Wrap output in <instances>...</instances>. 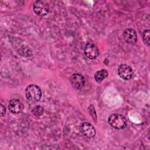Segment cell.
Listing matches in <instances>:
<instances>
[{
  "label": "cell",
  "mask_w": 150,
  "mask_h": 150,
  "mask_svg": "<svg viewBox=\"0 0 150 150\" xmlns=\"http://www.w3.org/2000/svg\"><path fill=\"white\" fill-rule=\"evenodd\" d=\"M110 125L117 129H122L125 128L127 125V121L125 117L120 114H111L108 120Z\"/></svg>",
  "instance_id": "obj_1"
},
{
  "label": "cell",
  "mask_w": 150,
  "mask_h": 150,
  "mask_svg": "<svg viewBox=\"0 0 150 150\" xmlns=\"http://www.w3.org/2000/svg\"><path fill=\"white\" fill-rule=\"evenodd\" d=\"M25 95L26 98L29 101L36 102L39 101L41 98L42 91L38 86L30 84L26 88Z\"/></svg>",
  "instance_id": "obj_2"
},
{
  "label": "cell",
  "mask_w": 150,
  "mask_h": 150,
  "mask_svg": "<svg viewBox=\"0 0 150 150\" xmlns=\"http://www.w3.org/2000/svg\"><path fill=\"white\" fill-rule=\"evenodd\" d=\"M33 9L35 13L40 16H43L48 14L49 7L48 4L43 1H37L33 5Z\"/></svg>",
  "instance_id": "obj_3"
},
{
  "label": "cell",
  "mask_w": 150,
  "mask_h": 150,
  "mask_svg": "<svg viewBox=\"0 0 150 150\" xmlns=\"http://www.w3.org/2000/svg\"><path fill=\"white\" fill-rule=\"evenodd\" d=\"M118 74L123 80H128L132 77L134 73L130 66L125 64H122L118 68Z\"/></svg>",
  "instance_id": "obj_4"
},
{
  "label": "cell",
  "mask_w": 150,
  "mask_h": 150,
  "mask_svg": "<svg viewBox=\"0 0 150 150\" xmlns=\"http://www.w3.org/2000/svg\"><path fill=\"white\" fill-rule=\"evenodd\" d=\"M84 53L90 59H95L99 54V50L96 45L92 43H88L84 47Z\"/></svg>",
  "instance_id": "obj_5"
},
{
  "label": "cell",
  "mask_w": 150,
  "mask_h": 150,
  "mask_svg": "<svg viewBox=\"0 0 150 150\" xmlns=\"http://www.w3.org/2000/svg\"><path fill=\"white\" fill-rule=\"evenodd\" d=\"M70 81L73 88L75 89H81L85 84V79L83 75L79 73L72 74L70 78Z\"/></svg>",
  "instance_id": "obj_6"
},
{
  "label": "cell",
  "mask_w": 150,
  "mask_h": 150,
  "mask_svg": "<svg viewBox=\"0 0 150 150\" xmlns=\"http://www.w3.org/2000/svg\"><path fill=\"white\" fill-rule=\"evenodd\" d=\"M122 36L125 42L129 45L135 44L137 40V33L134 29L131 28L125 29L123 31Z\"/></svg>",
  "instance_id": "obj_7"
},
{
  "label": "cell",
  "mask_w": 150,
  "mask_h": 150,
  "mask_svg": "<svg viewBox=\"0 0 150 150\" xmlns=\"http://www.w3.org/2000/svg\"><path fill=\"white\" fill-rule=\"evenodd\" d=\"M80 130L83 135L88 138H93L96 135V129L90 123L83 122L80 127Z\"/></svg>",
  "instance_id": "obj_8"
},
{
  "label": "cell",
  "mask_w": 150,
  "mask_h": 150,
  "mask_svg": "<svg viewBox=\"0 0 150 150\" xmlns=\"http://www.w3.org/2000/svg\"><path fill=\"white\" fill-rule=\"evenodd\" d=\"M24 106L22 103L18 99L11 100L9 102L8 108L9 110L14 114H18L21 112L23 110Z\"/></svg>",
  "instance_id": "obj_9"
},
{
  "label": "cell",
  "mask_w": 150,
  "mask_h": 150,
  "mask_svg": "<svg viewBox=\"0 0 150 150\" xmlns=\"http://www.w3.org/2000/svg\"><path fill=\"white\" fill-rule=\"evenodd\" d=\"M108 76V73L105 69H101L96 72L94 79L97 83H101Z\"/></svg>",
  "instance_id": "obj_10"
},
{
  "label": "cell",
  "mask_w": 150,
  "mask_h": 150,
  "mask_svg": "<svg viewBox=\"0 0 150 150\" xmlns=\"http://www.w3.org/2000/svg\"><path fill=\"white\" fill-rule=\"evenodd\" d=\"M142 40L145 44L147 46H149V37H150V32L149 30H145L143 32L142 35Z\"/></svg>",
  "instance_id": "obj_11"
},
{
  "label": "cell",
  "mask_w": 150,
  "mask_h": 150,
  "mask_svg": "<svg viewBox=\"0 0 150 150\" xmlns=\"http://www.w3.org/2000/svg\"><path fill=\"white\" fill-rule=\"evenodd\" d=\"M32 112L36 116H40L43 112V108L40 105H36L33 107L32 110Z\"/></svg>",
  "instance_id": "obj_12"
},
{
  "label": "cell",
  "mask_w": 150,
  "mask_h": 150,
  "mask_svg": "<svg viewBox=\"0 0 150 150\" xmlns=\"http://www.w3.org/2000/svg\"><path fill=\"white\" fill-rule=\"evenodd\" d=\"M88 111L90 112V114H91V115L93 117V119L95 121H96V119H97V115H96V112L94 109V107H93V105H90L88 107Z\"/></svg>",
  "instance_id": "obj_13"
},
{
  "label": "cell",
  "mask_w": 150,
  "mask_h": 150,
  "mask_svg": "<svg viewBox=\"0 0 150 150\" xmlns=\"http://www.w3.org/2000/svg\"><path fill=\"white\" fill-rule=\"evenodd\" d=\"M0 107H1V116L2 117L6 113V109H5V106L2 104H1V103L0 104Z\"/></svg>",
  "instance_id": "obj_14"
}]
</instances>
